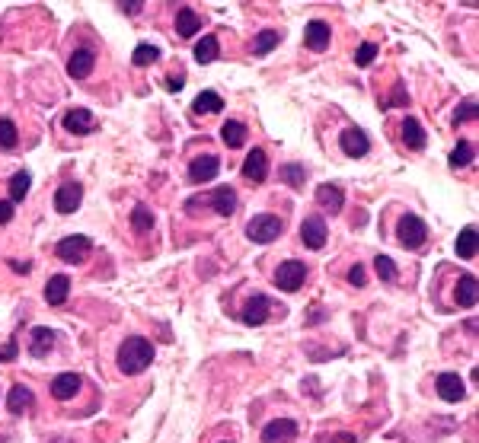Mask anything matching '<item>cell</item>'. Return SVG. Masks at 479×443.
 I'll use <instances>...</instances> for the list:
<instances>
[{
	"instance_id": "obj_1",
	"label": "cell",
	"mask_w": 479,
	"mask_h": 443,
	"mask_svg": "<svg viewBox=\"0 0 479 443\" xmlns=\"http://www.w3.org/2000/svg\"><path fill=\"white\" fill-rule=\"evenodd\" d=\"M153 360V341H147V338L141 335H131L122 341L119 348V370L128 373V377H138V373H144L147 367H150Z\"/></svg>"
},
{
	"instance_id": "obj_2",
	"label": "cell",
	"mask_w": 479,
	"mask_h": 443,
	"mask_svg": "<svg viewBox=\"0 0 479 443\" xmlns=\"http://www.w3.org/2000/svg\"><path fill=\"white\" fill-rule=\"evenodd\" d=\"M396 239L403 249H422L428 239V226L419 214H403L399 217V226H396Z\"/></svg>"
},
{
	"instance_id": "obj_3",
	"label": "cell",
	"mask_w": 479,
	"mask_h": 443,
	"mask_svg": "<svg viewBox=\"0 0 479 443\" xmlns=\"http://www.w3.org/2000/svg\"><path fill=\"white\" fill-rule=\"evenodd\" d=\"M281 230H285V224H281V217H275V214H256L253 220L247 224V236L253 239V243H275V239L281 236Z\"/></svg>"
},
{
	"instance_id": "obj_4",
	"label": "cell",
	"mask_w": 479,
	"mask_h": 443,
	"mask_svg": "<svg viewBox=\"0 0 479 443\" xmlns=\"http://www.w3.org/2000/svg\"><path fill=\"white\" fill-rule=\"evenodd\" d=\"M304 281H307V265L297 262V258L285 262L278 272H275V284H278L281 291H288V293L300 291V284H304Z\"/></svg>"
},
{
	"instance_id": "obj_5",
	"label": "cell",
	"mask_w": 479,
	"mask_h": 443,
	"mask_svg": "<svg viewBox=\"0 0 479 443\" xmlns=\"http://www.w3.org/2000/svg\"><path fill=\"white\" fill-rule=\"evenodd\" d=\"M90 249H93V243H90V236H64L58 243V258H64V262L71 265H80L83 258L90 255Z\"/></svg>"
},
{
	"instance_id": "obj_6",
	"label": "cell",
	"mask_w": 479,
	"mask_h": 443,
	"mask_svg": "<svg viewBox=\"0 0 479 443\" xmlns=\"http://www.w3.org/2000/svg\"><path fill=\"white\" fill-rule=\"evenodd\" d=\"M326 220L319 217V214H313V217H307L304 224H300V243L307 245V249H323L326 245Z\"/></svg>"
},
{
	"instance_id": "obj_7",
	"label": "cell",
	"mask_w": 479,
	"mask_h": 443,
	"mask_svg": "<svg viewBox=\"0 0 479 443\" xmlns=\"http://www.w3.org/2000/svg\"><path fill=\"white\" fill-rule=\"evenodd\" d=\"M297 437V421L291 418H275L262 427V443H291Z\"/></svg>"
},
{
	"instance_id": "obj_8",
	"label": "cell",
	"mask_w": 479,
	"mask_h": 443,
	"mask_svg": "<svg viewBox=\"0 0 479 443\" xmlns=\"http://www.w3.org/2000/svg\"><path fill=\"white\" fill-rule=\"evenodd\" d=\"M80 201H83V188H80L77 182H67V186H61L58 192H54V211L73 214L80 207Z\"/></svg>"
},
{
	"instance_id": "obj_9",
	"label": "cell",
	"mask_w": 479,
	"mask_h": 443,
	"mask_svg": "<svg viewBox=\"0 0 479 443\" xmlns=\"http://www.w3.org/2000/svg\"><path fill=\"white\" fill-rule=\"evenodd\" d=\"M339 144H342V150H345V157H352V159L365 157V153L371 150V140H367V134L361 131V128H348V131H342Z\"/></svg>"
},
{
	"instance_id": "obj_10",
	"label": "cell",
	"mask_w": 479,
	"mask_h": 443,
	"mask_svg": "<svg viewBox=\"0 0 479 443\" xmlns=\"http://www.w3.org/2000/svg\"><path fill=\"white\" fill-rule=\"evenodd\" d=\"M220 172V159L218 157H195L192 163H189V179L192 182H211L214 176Z\"/></svg>"
},
{
	"instance_id": "obj_11",
	"label": "cell",
	"mask_w": 479,
	"mask_h": 443,
	"mask_svg": "<svg viewBox=\"0 0 479 443\" xmlns=\"http://www.w3.org/2000/svg\"><path fill=\"white\" fill-rule=\"evenodd\" d=\"M268 312H272V300H268L266 293H256V297H249V303L243 306V322L262 325L268 319Z\"/></svg>"
},
{
	"instance_id": "obj_12",
	"label": "cell",
	"mask_w": 479,
	"mask_h": 443,
	"mask_svg": "<svg viewBox=\"0 0 479 443\" xmlns=\"http://www.w3.org/2000/svg\"><path fill=\"white\" fill-rule=\"evenodd\" d=\"M434 386H438V396L444 399V402H463L466 399V386L457 373H441Z\"/></svg>"
},
{
	"instance_id": "obj_13",
	"label": "cell",
	"mask_w": 479,
	"mask_h": 443,
	"mask_svg": "<svg viewBox=\"0 0 479 443\" xmlns=\"http://www.w3.org/2000/svg\"><path fill=\"white\" fill-rule=\"evenodd\" d=\"M205 205H211L214 214H220V217H230V214L237 211V192H233L230 186L214 188V192L205 198Z\"/></svg>"
},
{
	"instance_id": "obj_14",
	"label": "cell",
	"mask_w": 479,
	"mask_h": 443,
	"mask_svg": "<svg viewBox=\"0 0 479 443\" xmlns=\"http://www.w3.org/2000/svg\"><path fill=\"white\" fill-rule=\"evenodd\" d=\"M243 176H247L249 182H266V176H268V157H266V150H249V157H247V163H243Z\"/></svg>"
},
{
	"instance_id": "obj_15",
	"label": "cell",
	"mask_w": 479,
	"mask_h": 443,
	"mask_svg": "<svg viewBox=\"0 0 479 443\" xmlns=\"http://www.w3.org/2000/svg\"><path fill=\"white\" fill-rule=\"evenodd\" d=\"M329 39H333V32H329V26H326L323 20L307 23V32H304L307 48H313V51H326V48H329Z\"/></svg>"
},
{
	"instance_id": "obj_16",
	"label": "cell",
	"mask_w": 479,
	"mask_h": 443,
	"mask_svg": "<svg viewBox=\"0 0 479 443\" xmlns=\"http://www.w3.org/2000/svg\"><path fill=\"white\" fill-rule=\"evenodd\" d=\"M317 201H319V207H323V211L339 214L342 205H345V195H342L339 186H333V182H323V186L317 188Z\"/></svg>"
},
{
	"instance_id": "obj_17",
	"label": "cell",
	"mask_w": 479,
	"mask_h": 443,
	"mask_svg": "<svg viewBox=\"0 0 479 443\" xmlns=\"http://www.w3.org/2000/svg\"><path fill=\"white\" fill-rule=\"evenodd\" d=\"M64 128L71 134H90V131H96V119L87 109H71V112L64 115Z\"/></svg>"
},
{
	"instance_id": "obj_18",
	"label": "cell",
	"mask_w": 479,
	"mask_h": 443,
	"mask_svg": "<svg viewBox=\"0 0 479 443\" xmlns=\"http://www.w3.org/2000/svg\"><path fill=\"white\" fill-rule=\"evenodd\" d=\"M454 300H457L460 306H476V300H479V281L473 278V274H460V281H457V291H454Z\"/></svg>"
},
{
	"instance_id": "obj_19",
	"label": "cell",
	"mask_w": 479,
	"mask_h": 443,
	"mask_svg": "<svg viewBox=\"0 0 479 443\" xmlns=\"http://www.w3.org/2000/svg\"><path fill=\"white\" fill-rule=\"evenodd\" d=\"M90 71H93V51L90 48H77L71 54V61H67V73L73 80H83V77H90Z\"/></svg>"
},
{
	"instance_id": "obj_20",
	"label": "cell",
	"mask_w": 479,
	"mask_h": 443,
	"mask_svg": "<svg viewBox=\"0 0 479 443\" xmlns=\"http://www.w3.org/2000/svg\"><path fill=\"white\" fill-rule=\"evenodd\" d=\"M77 392H80V377H77V373H61V377L52 380V396L61 399V402L73 399Z\"/></svg>"
},
{
	"instance_id": "obj_21",
	"label": "cell",
	"mask_w": 479,
	"mask_h": 443,
	"mask_svg": "<svg viewBox=\"0 0 479 443\" xmlns=\"http://www.w3.org/2000/svg\"><path fill=\"white\" fill-rule=\"evenodd\" d=\"M52 348H54V332L45 329V325L32 329V335H29V351H32V358H45Z\"/></svg>"
},
{
	"instance_id": "obj_22",
	"label": "cell",
	"mask_w": 479,
	"mask_h": 443,
	"mask_svg": "<svg viewBox=\"0 0 479 443\" xmlns=\"http://www.w3.org/2000/svg\"><path fill=\"white\" fill-rule=\"evenodd\" d=\"M35 396L32 389H26V386H13V389L7 392V411L10 415H23L26 408H32Z\"/></svg>"
},
{
	"instance_id": "obj_23",
	"label": "cell",
	"mask_w": 479,
	"mask_h": 443,
	"mask_svg": "<svg viewBox=\"0 0 479 443\" xmlns=\"http://www.w3.org/2000/svg\"><path fill=\"white\" fill-rule=\"evenodd\" d=\"M199 29H201V16L195 13V10L182 7L179 13H176V32H179V39H192Z\"/></svg>"
},
{
	"instance_id": "obj_24",
	"label": "cell",
	"mask_w": 479,
	"mask_h": 443,
	"mask_svg": "<svg viewBox=\"0 0 479 443\" xmlns=\"http://www.w3.org/2000/svg\"><path fill=\"white\" fill-rule=\"evenodd\" d=\"M67 291H71V278H67V274H54L45 284V300L52 306H61L67 300Z\"/></svg>"
},
{
	"instance_id": "obj_25",
	"label": "cell",
	"mask_w": 479,
	"mask_h": 443,
	"mask_svg": "<svg viewBox=\"0 0 479 443\" xmlns=\"http://www.w3.org/2000/svg\"><path fill=\"white\" fill-rule=\"evenodd\" d=\"M192 112H199V115H214V112H224V99H220L214 90H205V93H199L195 96V102H192Z\"/></svg>"
},
{
	"instance_id": "obj_26",
	"label": "cell",
	"mask_w": 479,
	"mask_h": 443,
	"mask_svg": "<svg viewBox=\"0 0 479 443\" xmlns=\"http://www.w3.org/2000/svg\"><path fill=\"white\" fill-rule=\"evenodd\" d=\"M403 144H406L409 150H422V147H425V131H422V125L415 119L403 121Z\"/></svg>"
},
{
	"instance_id": "obj_27",
	"label": "cell",
	"mask_w": 479,
	"mask_h": 443,
	"mask_svg": "<svg viewBox=\"0 0 479 443\" xmlns=\"http://www.w3.org/2000/svg\"><path fill=\"white\" fill-rule=\"evenodd\" d=\"M220 138H224V144L230 147V150H237V147L247 144V128L240 125V121H227V125L220 128Z\"/></svg>"
},
{
	"instance_id": "obj_28",
	"label": "cell",
	"mask_w": 479,
	"mask_h": 443,
	"mask_svg": "<svg viewBox=\"0 0 479 443\" xmlns=\"http://www.w3.org/2000/svg\"><path fill=\"white\" fill-rule=\"evenodd\" d=\"M218 54H220V45L214 35H205V39L195 45V61H199V64H211V61H218Z\"/></svg>"
},
{
	"instance_id": "obj_29",
	"label": "cell",
	"mask_w": 479,
	"mask_h": 443,
	"mask_svg": "<svg viewBox=\"0 0 479 443\" xmlns=\"http://www.w3.org/2000/svg\"><path fill=\"white\" fill-rule=\"evenodd\" d=\"M457 255L460 258H473L476 255V226H463L457 236Z\"/></svg>"
},
{
	"instance_id": "obj_30",
	"label": "cell",
	"mask_w": 479,
	"mask_h": 443,
	"mask_svg": "<svg viewBox=\"0 0 479 443\" xmlns=\"http://www.w3.org/2000/svg\"><path fill=\"white\" fill-rule=\"evenodd\" d=\"M29 186H32V176H29L26 169H20L13 179H10V198H13V201H23V198L29 195Z\"/></svg>"
},
{
	"instance_id": "obj_31",
	"label": "cell",
	"mask_w": 479,
	"mask_h": 443,
	"mask_svg": "<svg viewBox=\"0 0 479 443\" xmlns=\"http://www.w3.org/2000/svg\"><path fill=\"white\" fill-rule=\"evenodd\" d=\"M281 182H288L291 188H300L307 182V169L300 163H288L281 166Z\"/></svg>"
},
{
	"instance_id": "obj_32",
	"label": "cell",
	"mask_w": 479,
	"mask_h": 443,
	"mask_svg": "<svg viewBox=\"0 0 479 443\" xmlns=\"http://www.w3.org/2000/svg\"><path fill=\"white\" fill-rule=\"evenodd\" d=\"M153 61H160V48L157 45H138L134 48V54H131V64L134 67H147V64H153Z\"/></svg>"
},
{
	"instance_id": "obj_33",
	"label": "cell",
	"mask_w": 479,
	"mask_h": 443,
	"mask_svg": "<svg viewBox=\"0 0 479 443\" xmlns=\"http://www.w3.org/2000/svg\"><path fill=\"white\" fill-rule=\"evenodd\" d=\"M278 42H281V35L275 32V29H262V32L256 35V42H253V51L256 54H268L275 45H278Z\"/></svg>"
},
{
	"instance_id": "obj_34",
	"label": "cell",
	"mask_w": 479,
	"mask_h": 443,
	"mask_svg": "<svg viewBox=\"0 0 479 443\" xmlns=\"http://www.w3.org/2000/svg\"><path fill=\"white\" fill-rule=\"evenodd\" d=\"M473 163V144L470 140H460L457 147H454V153H451V166L454 169H460V166H470Z\"/></svg>"
},
{
	"instance_id": "obj_35",
	"label": "cell",
	"mask_w": 479,
	"mask_h": 443,
	"mask_svg": "<svg viewBox=\"0 0 479 443\" xmlns=\"http://www.w3.org/2000/svg\"><path fill=\"white\" fill-rule=\"evenodd\" d=\"M16 138H20V134H16V125L10 119H0V147H4V150H13L16 147Z\"/></svg>"
},
{
	"instance_id": "obj_36",
	"label": "cell",
	"mask_w": 479,
	"mask_h": 443,
	"mask_svg": "<svg viewBox=\"0 0 479 443\" xmlns=\"http://www.w3.org/2000/svg\"><path fill=\"white\" fill-rule=\"evenodd\" d=\"M131 224H134V230H138V233L153 230V214L147 211L144 205H138V207H134V214H131Z\"/></svg>"
},
{
	"instance_id": "obj_37",
	"label": "cell",
	"mask_w": 479,
	"mask_h": 443,
	"mask_svg": "<svg viewBox=\"0 0 479 443\" xmlns=\"http://www.w3.org/2000/svg\"><path fill=\"white\" fill-rule=\"evenodd\" d=\"M374 265H377L380 281H396V265H393V258L377 255V258H374Z\"/></svg>"
},
{
	"instance_id": "obj_38",
	"label": "cell",
	"mask_w": 479,
	"mask_h": 443,
	"mask_svg": "<svg viewBox=\"0 0 479 443\" xmlns=\"http://www.w3.org/2000/svg\"><path fill=\"white\" fill-rule=\"evenodd\" d=\"M374 58H377V45H374V42H361V45H358V54H355L358 67H367Z\"/></svg>"
},
{
	"instance_id": "obj_39",
	"label": "cell",
	"mask_w": 479,
	"mask_h": 443,
	"mask_svg": "<svg viewBox=\"0 0 479 443\" xmlns=\"http://www.w3.org/2000/svg\"><path fill=\"white\" fill-rule=\"evenodd\" d=\"M476 102H463V106H457V112H454V125H460V121H473L476 119Z\"/></svg>"
},
{
	"instance_id": "obj_40",
	"label": "cell",
	"mask_w": 479,
	"mask_h": 443,
	"mask_svg": "<svg viewBox=\"0 0 479 443\" xmlns=\"http://www.w3.org/2000/svg\"><path fill=\"white\" fill-rule=\"evenodd\" d=\"M16 354H20V348H16V341L0 344V364H10V360H16Z\"/></svg>"
},
{
	"instance_id": "obj_41",
	"label": "cell",
	"mask_w": 479,
	"mask_h": 443,
	"mask_svg": "<svg viewBox=\"0 0 479 443\" xmlns=\"http://www.w3.org/2000/svg\"><path fill=\"white\" fill-rule=\"evenodd\" d=\"M367 281V274H365V268L361 265H352V272H348V284H355V287H361Z\"/></svg>"
},
{
	"instance_id": "obj_42",
	"label": "cell",
	"mask_w": 479,
	"mask_h": 443,
	"mask_svg": "<svg viewBox=\"0 0 479 443\" xmlns=\"http://www.w3.org/2000/svg\"><path fill=\"white\" fill-rule=\"evenodd\" d=\"M386 106H409L406 93H403V83H396V93H393V99H390V102H384V109H386Z\"/></svg>"
},
{
	"instance_id": "obj_43",
	"label": "cell",
	"mask_w": 479,
	"mask_h": 443,
	"mask_svg": "<svg viewBox=\"0 0 479 443\" xmlns=\"http://www.w3.org/2000/svg\"><path fill=\"white\" fill-rule=\"evenodd\" d=\"M13 220V201H0V224Z\"/></svg>"
},
{
	"instance_id": "obj_44",
	"label": "cell",
	"mask_w": 479,
	"mask_h": 443,
	"mask_svg": "<svg viewBox=\"0 0 479 443\" xmlns=\"http://www.w3.org/2000/svg\"><path fill=\"white\" fill-rule=\"evenodd\" d=\"M10 265H13L16 274H29V272H32V265H29V262H10Z\"/></svg>"
},
{
	"instance_id": "obj_45",
	"label": "cell",
	"mask_w": 479,
	"mask_h": 443,
	"mask_svg": "<svg viewBox=\"0 0 479 443\" xmlns=\"http://www.w3.org/2000/svg\"><path fill=\"white\" fill-rule=\"evenodd\" d=\"M167 90H182V77H167Z\"/></svg>"
},
{
	"instance_id": "obj_46",
	"label": "cell",
	"mask_w": 479,
	"mask_h": 443,
	"mask_svg": "<svg viewBox=\"0 0 479 443\" xmlns=\"http://www.w3.org/2000/svg\"><path fill=\"white\" fill-rule=\"evenodd\" d=\"M122 7H125L128 13H138V10H141V4H138V0H134V4H122Z\"/></svg>"
},
{
	"instance_id": "obj_47",
	"label": "cell",
	"mask_w": 479,
	"mask_h": 443,
	"mask_svg": "<svg viewBox=\"0 0 479 443\" xmlns=\"http://www.w3.org/2000/svg\"><path fill=\"white\" fill-rule=\"evenodd\" d=\"M54 443H71V440H54Z\"/></svg>"
}]
</instances>
